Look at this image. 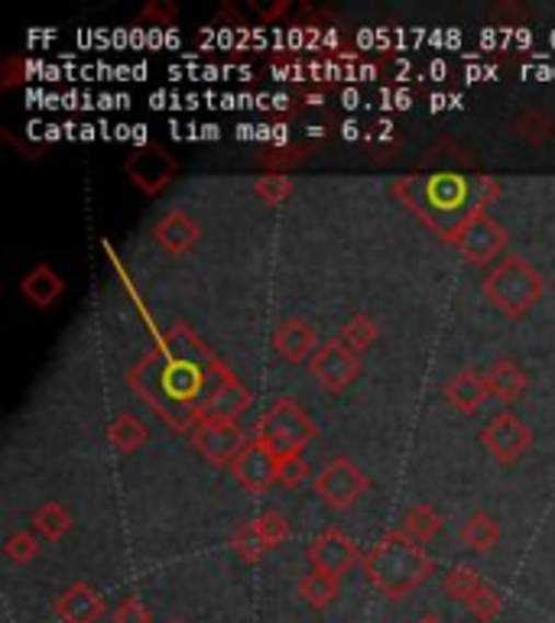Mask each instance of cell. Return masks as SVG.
I'll use <instances>...</instances> for the list:
<instances>
[{
  "label": "cell",
  "mask_w": 555,
  "mask_h": 623,
  "mask_svg": "<svg viewBox=\"0 0 555 623\" xmlns=\"http://www.w3.org/2000/svg\"><path fill=\"white\" fill-rule=\"evenodd\" d=\"M127 383L176 432H192L211 419L238 423L254 400L234 370L188 325H173L157 348L130 367Z\"/></svg>",
  "instance_id": "1"
},
{
  "label": "cell",
  "mask_w": 555,
  "mask_h": 623,
  "mask_svg": "<svg viewBox=\"0 0 555 623\" xmlns=\"http://www.w3.org/2000/svg\"><path fill=\"white\" fill-rule=\"evenodd\" d=\"M396 198L429 224L432 234H439L449 244H459L462 231L484 215L487 201L497 195V178L481 173H413L393 185Z\"/></svg>",
  "instance_id": "2"
},
{
  "label": "cell",
  "mask_w": 555,
  "mask_h": 623,
  "mask_svg": "<svg viewBox=\"0 0 555 623\" xmlns=\"http://www.w3.org/2000/svg\"><path fill=\"white\" fill-rule=\"evenodd\" d=\"M436 565L426 555V549L419 542H413L409 535L400 530L383 535L368 555H365V575L368 581L386 598L400 601L406 595H413L419 585H426L432 578Z\"/></svg>",
  "instance_id": "3"
},
{
  "label": "cell",
  "mask_w": 555,
  "mask_h": 623,
  "mask_svg": "<svg viewBox=\"0 0 555 623\" xmlns=\"http://www.w3.org/2000/svg\"><path fill=\"white\" fill-rule=\"evenodd\" d=\"M543 289L546 282L540 269L523 257L500 261L484 279V299L507 319H523L543 299Z\"/></svg>",
  "instance_id": "4"
},
{
  "label": "cell",
  "mask_w": 555,
  "mask_h": 623,
  "mask_svg": "<svg viewBox=\"0 0 555 623\" xmlns=\"http://www.w3.org/2000/svg\"><path fill=\"white\" fill-rule=\"evenodd\" d=\"M257 439L270 448L279 461H289V458H299L305 448L312 446L315 423L309 419V413L296 400L279 396V400H274V406L261 416Z\"/></svg>",
  "instance_id": "5"
},
{
  "label": "cell",
  "mask_w": 555,
  "mask_h": 623,
  "mask_svg": "<svg viewBox=\"0 0 555 623\" xmlns=\"http://www.w3.org/2000/svg\"><path fill=\"white\" fill-rule=\"evenodd\" d=\"M312 487H315V494H319L332 510H348V507H355V504L365 497L370 481L368 474H365L351 458L338 454V458H332V461L325 464V471L315 477Z\"/></svg>",
  "instance_id": "6"
},
{
  "label": "cell",
  "mask_w": 555,
  "mask_h": 623,
  "mask_svg": "<svg viewBox=\"0 0 555 623\" xmlns=\"http://www.w3.org/2000/svg\"><path fill=\"white\" fill-rule=\"evenodd\" d=\"M442 588H446V595H449L452 601H459L462 608H467L481 623L497 621V614H500V595H497L474 568L455 565V568L446 575Z\"/></svg>",
  "instance_id": "7"
},
{
  "label": "cell",
  "mask_w": 555,
  "mask_h": 623,
  "mask_svg": "<svg viewBox=\"0 0 555 623\" xmlns=\"http://www.w3.org/2000/svg\"><path fill=\"white\" fill-rule=\"evenodd\" d=\"M195 451L215 464V468H231L238 461V454L247 448V436L238 423H224V419H211V423H198L188 432Z\"/></svg>",
  "instance_id": "8"
},
{
  "label": "cell",
  "mask_w": 555,
  "mask_h": 623,
  "mask_svg": "<svg viewBox=\"0 0 555 623\" xmlns=\"http://www.w3.org/2000/svg\"><path fill=\"white\" fill-rule=\"evenodd\" d=\"M305 558H309V565H312V572L328 575V578H342V575L351 572L358 562H365L361 552H358V545H355V539L348 533H342V530H335V527L322 530V533L309 542Z\"/></svg>",
  "instance_id": "9"
},
{
  "label": "cell",
  "mask_w": 555,
  "mask_h": 623,
  "mask_svg": "<svg viewBox=\"0 0 555 623\" xmlns=\"http://www.w3.org/2000/svg\"><path fill=\"white\" fill-rule=\"evenodd\" d=\"M305 367H309V373H312L328 393L348 390V387L358 380V373H361V360H358V355H355L351 348L342 345V338L325 342Z\"/></svg>",
  "instance_id": "10"
},
{
  "label": "cell",
  "mask_w": 555,
  "mask_h": 623,
  "mask_svg": "<svg viewBox=\"0 0 555 623\" xmlns=\"http://www.w3.org/2000/svg\"><path fill=\"white\" fill-rule=\"evenodd\" d=\"M176 160L163 150V147H137L127 163L124 173L130 176V182L143 192V195H160L173 176H176Z\"/></svg>",
  "instance_id": "11"
},
{
  "label": "cell",
  "mask_w": 555,
  "mask_h": 623,
  "mask_svg": "<svg viewBox=\"0 0 555 623\" xmlns=\"http://www.w3.org/2000/svg\"><path fill=\"white\" fill-rule=\"evenodd\" d=\"M481 442L487 446V451L500 461V464H513L520 461V454H527V448L533 446V429L513 416V413H500L494 416L484 432H481Z\"/></svg>",
  "instance_id": "12"
},
{
  "label": "cell",
  "mask_w": 555,
  "mask_h": 623,
  "mask_svg": "<svg viewBox=\"0 0 555 623\" xmlns=\"http://www.w3.org/2000/svg\"><path fill=\"white\" fill-rule=\"evenodd\" d=\"M279 474V458L264 446L261 439L257 442H247V448L238 454V461L231 464V477L247 491V494H267L270 484H277Z\"/></svg>",
  "instance_id": "13"
},
{
  "label": "cell",
  "mask_w": 555,
  "mask_h": 623,
  "mask_svg": "<svg viewBox=\"0 0 555 623\" xmlns=\"http://www.w3.org/2000/svg\"><path fill=\"white\" fill-rule=\"evenodd\" d=\"M455 247L462 251L464 261L484 267V264H490V261H497V257L504 254V247H507V231H504L500 221H494V218L484 211V215H477V218L464 228Z\"/></svg>",
  "instance_id": "14"
},
{
  "label": "cell",
  "mask_w": 555,
  "mask_h": 623,
  "mask_svg": "<svg viewBox=\"0 0 555 623\" xmlns=\"http://www.w3.org/2000/svg\"><path fill=\"white\" fill-rule=\"evenodd\" d=\"M53 611H56L59 623H101L107 604L92 581H76L56 598Z\"/></svg>",
  "instance_id": "15"
},
{
  "label": "cell",
  "mask_w": 555,
  "mask_h": 623,
  "mask_svg": "<svg viewBox=\"0 0 555 623\" xmlns=\"http://www.w3.org/2000/svg\"><path fill=\"white\" fill-rule=\"evenodd\" d=\"M201 238V228L195 224V218L183 211V208H173L166 211L157 224H153V241L170 254V257H183L188 254Z\"/></svg>",
  "instance_id": "16"
},
{
  "label": "cell",
  "mask_w": 555,
  "mask_h": 623,
  "mask_svg": "<svg viewBox=\"0 0 555 623\" xmlns=\"http://www.w3.org/2000/svg\"><path fill=\"white\" fill-rule=\"evenodd\" d=\"M274 348L289 364H305L319 351V332L305 319H286L274 332Z\"/></svg>",
  "instance_id": "17"
},
{
  "label": "cell",
  "mask_w": 555,
  "mask_h": 623,
  "mask_svg": "<svg viewBox=\"0 0 555 623\" xmlns=\"http://www.w3.org/2000/svg\"><path fill=\"white\" fill-rule=\"evenodd\" d=\"M487 393H490L487 390V377H481L474 370H459L446 383V390H442V396L449 400V406L459 409V413H477L481 403L487 400Z\"/></svg>",
  "instance_id": "18"
},
{
  "label": "cell",
  "mask_w": 555,
  "mask_h": 623,
  "mask_svg": "<svg viewBox=\"0 0 555 623\" xmlns=\"http://www.w3.org/2000/svg\"><path fill=\"white\" fill-rule=\"evenodd\" d=\"M20 289H23V296H26L36 309H49V305L66 292V282H62V276L49 267V264H36V267L23 276Z\"/></svg>",
  "instance_id": "19"
},
{
  "label": "cell",
  "mask_w": 555,
  "mask_h": 623,
  "mask_svg": "<svg viewBox=\"0 0 555 623\" xmlns=\"http://www.w3.org/2000/svg\"><path fill=\"white\" fill-rule=\"evenodd\" d=\"M487 390L500 400V403H517L527 393V373L517 360L504 357L487 370Z\"/></svg>",
  "instance_id": "20"
},
{
  "label": "cell",
  "mask_w": 555,
  "mask_h": 623,
  "mask_svg": "<svg viewBox=\"0 0 555 623\" xmlns=\"http://www.w3.org/2000/svg\"><path fill=\"white\" fill-rule=\"evenodd\" d=\"M299 598L312 608V611H325L332 608L338 598H342V578H328V575H319V572H305L299 578Z\"/></svg>",
  "instance_id": "21"
},
{
  "label": "cell",
  "mask_w": 555,
  "mask_h": 623,
  "mask_svg": "<svg viewBox=\"0 0 555 623\" xmlns=\"http://www.w3.org/2000/svg\"><path fill=\"white\" fill-rule=\"evenodd\" d=\"M107 439H111L114 451L134 454V451H140L143 442L150 439V429H147V423L137 419L134 413H120V416L107 426Z\"/></svg>",
  "instance_id": "22"
},
{
  "label": "cell",
  "mask_w": 555,
  "mask_h": 623,
  "mask_svg": "<svg viewBox=\"0 0 555 623\" xmlns=\"http://www.w3.org/2000/svg\"><path fill=\"white\" fill-rule=\"evenodd\" d=\"M459 535H462V542L471 552H490L500 542V527H497L494 517H487L484 510H477V514H471L459 527Z\"/></svg>",
  "instance_id": "23"
},
{
  "label": "cell",
  "mask_w": 555,
  "mask_h": 623,
  "mask_svg": "<svg viewBox=\"0 0 555 623\" xmlns=\"http://www.w3.org/2000/svg\"><path fill=\"white\" fill-rule=\"evenodd\" d=\"M69 530H72V514L62 504H56V500L43 504L33 514V533H39L43 539H49V542H59Z\"/></svg>",
  "instance_id": "24"
},
{
  "label": "cell",
  "mask_w": 555,
  "mask_h": 623,
  "mask_svg": "<svg viewBox=\"0 0 555 623\" xmlns=\"http://www.w3.org/2000/svg\"><path fill=\"white\" fill-rule=\"evenodd\" d=\"M442 517L436 514V507H429V504H419V507H413L406 517H403V527H400V533L409 535L413 542H429V539H436L439 530H442Z\"/></svg>",
  "instance_id": "25"
},
{
  "label": "cell",
  "mask_w": 555,
  "mask_h": 623,
  "mask_svg": "<svg viewBox=\"0 0 555 623\" xmlns=\"http://www.w3.org/2000/svg\"><path fill=\"white\" fill-rule=\"evenodd\" d=\"M513 130H517L520 140H527V143H533V147H543L546 140H553L555 137V120L546 111H536V107H533V111H523V114L517 117Z\"/></svg>",
  "instance_id": "26"
},
{
  "label": "cell",
  "mask_w": 555,
  "mask_h": 623,
  "mask_svg": "<svg viewBox=\"0 0 555 623\" xmlns=\"http://www.w3.org/2000/svg\"><path fill=\"white\" fill-rule=\"evenodd\" d=\"M338 338H342L345 348H351L355 355L361 357L377 342V325H373V319H370L368 312H358V315H351L345 322V328H342Z\"/></svg>",
  "instance_id": "27"
},
{
  "label": "cell",
  "mask_w": 555,
  "mask_h": 623,
  "mask_svg": "<svg viewBox=\"0 0 555 623\" xmlns=\"http://www.w3.org/2000/svg\"><path fill=\"white\" fill-rule=\"evenodd\" d=\"M3 555L13 565H26V562H33L39 555V539H36L33 530H13L3 539Z\"/></svg>",
  "instance_id": "28"
},
{
  "label": "cell",
  "mask_w": 555,
  "mask_h": 623,
  "mask_svg": "<svg viewBox=\"0 0 555 623\" xmlns=\"http://www.w3.org/2000/svg\"><path fill=\"white\" fill-rule=\"evenodd\" d=\"M231 545H234V552H238V555L247 562V565L261 562V558H264V552H270V549H267V542H264V539H261V533H257L254 520H251V523H244V527L234 533Z\"/></svg>",
  "instance_id": "29"
},
{
  "label": "cell",
  "mask_w": 555,
  "mask_h": 623,
  "mask_svg": "<svg viewBox=\"0 0 555 623\" xmlns=\"http://www.w3.org/2000/svg\"><path fill=\"white\" fill-rule=\"evenodd\" d=\"M254 527H257L261 539L267 542V549H277L279 542H286V539H289V523H286V517L277 514V510L261 514V517L254 520Z\"/></svg>",
  "instance_id": "30"
},
{
  "label": "cell",
  "mask_w": 555,
  "mask_h": 623,
  "mask_svg": "<svg viewBox=\"0 0 555 623\" xmlns=\"http://www.w3.org/2000/svg\"><path fill=\"white\" fill-rule=\"evenodd\" d=\"M302 160H305V150H302V147L286 143V147H279V150H267L257 163H261V166H267V170H274V173H282V176H286V170H296Z\"/></svg>",
  "instance_id": "31"
},
{
  "label": "cell",
  "mask_w": 555,
  "mask_h": 623,
  "mask_svg": "<svg viewBox=\"0 0 555 623\" xmlns=\"http://www.w3.org/2000/svg\"><path fill=\"white\" fill-rule=\"evenodd\" d=\"M254 192L261 195V201H267V205H279V201H286V195L292 192V182L282 176V173H270V176L257 178Z\"/></svg>",
  "instance_id": "32"
},
{
  "label": "cell",
  "mask_w": 555,
  "mask_h": 623,
  "mask_svg": "<svg viewBox=\"0 0 555 623\" xmlns=\"http://www.w3.org/2000/svg\"><path fill=\"white\" fill-rule=\"evenodd\" d=\"M111 623H150V608H147L137 595H127V598L111 611Z\"/></svg>",
  "instance_id": "33"
},
{
  "label": "cell",
  "mask_w": 555,
  "mask_h": 623,
  "mask_svg": "<svg viewBox=\"0 0 555 623\" xmlns=\"http://www.w3.org/2000/svg\"><path fill=\"white\" fill-rule=\"evenodd\" d=\"M305 477H309V464H305L302 458H289V461H279V474H277L279 487H286V491H296V487H299Z\"/></svg>",
  "instance_id": "34"
},
{
  "label": "cell",
  "mask_w": 555,
  "mask_h": 623,
  "mask_svg": "<svg viewBox=\"0 0 555 623\" xmlns=\"http://www.w3.org/2000/svg\"><path fill=\"white\" fill-rule=\"evenodd\" d=\"M173 20H176V7H173V3H160V0L147 3V7H143V13H140V23H157V26H170Z\"/></svg>",
  "instance_id": "35"
},
{
  "label": "cell",
  "mask_w": 555,
  "mask_h": 623,
  "mask_svg": "<svg viewBox=\"0 0 555 623\" xmlns=\"http://www.w3.org/2000/svg\"><path fill=\"white\" fill-rule=\"evenodd\" d=\"M423 623H439V621H432V618H426V621H423Z\"/></svg>",
  "instance_id": "36"
},
{
  "label": "cell",
  "mask_w": 555,
  "mask_h": 623,
  "mask_svg": "<svg viewBox=\"0 0 555 623\" xmlns=\"http://www.w3.org/2000/svg\"><path fill=\"white\" fill-rule=\"evenodd\" d=\"M170 623H185V621H170Z\"/></svg>",
  "instance_id": "37"
}]
</instances>
